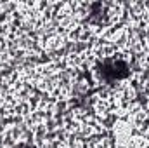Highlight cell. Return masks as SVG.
Masks as SVG:
<instances>
[{"label": "cell", "mask_w": 149, "mask_h": 148, "mask_svg": "<svg viewBox=\"0 0 149 148\" xmlns=\"http://www.w3.org/2000/svg\"><path fill=\"white\" fill-rule=\"evenodd\" d=\"M130 72V66L125 59L121 58H114V56H109V58H104L101 59L97 65H95V70L94 73L97 75V78L104 84H116L118 80L125 78Z\"/></svg>", "instance_id": "6da1fadb"}]
</instances>
